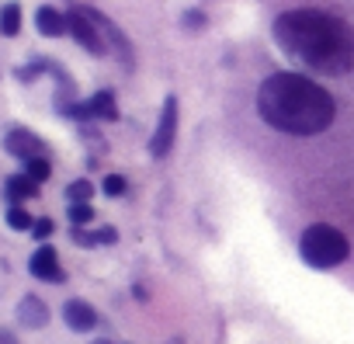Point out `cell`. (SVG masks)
Instances as JSON below:
<instances>
[{
	"instance_id": "5",
	"label": "cell",
	"mask_w": 354,
	"mask_h": 344,
	"mask_svg": "<svg viewBox=\"0 0 354 344\" xmlns=\"http://www.w3.org/2000/svg\"><path fill=\"white\" fill-rule=\"evenodd\" d=\"M80 11H84V15H87L94 25H97V32L104 35V46H108V49H111V53L122 60V66H129V70H132V66H136V53H132L129 35H125V32H122V28H118V25L108 18V15H101V11H94V8H80Z\"/></svg>"
},
{
	"instance_id": "9",
	"label": "cell",
	"mask_w": 354,
	"mask_h": 344,
	"mask_svg": "<svg viewBox=\"0 0 354 344\" xmlns=\"http://www.w3.org/2000/svg\"><path fill=\"white\" fill-rule=\"evenodd\" d=\"M63 320H66L70 330L87 334V330L97 327V309H94L91 302H84V299H66V306H63Z\"/></svg>"
},
{
	"instance_id": "3",
	"label": "cell",
	"mask_w": 354,
	"mask_h": 344,
	"mask_svg": "<svg viewBox=\"0 0 354 344\" xmlns=\"http://www.w3.org/2000/svg\"><path fill=\"white\" fill-rule=\"evenodd\" d=\"M299 254H302V261H306L309 268L330 271V268H337V264L347 261L351 244H347V237H344L337 226H330V223H313V226H306L302 237H299Z\"/></svg>"
},
{
	"instance_id": "20",
	"label": "cell",
	"mask_w": 354,
	"mask_h": 344,
	"mask_svg": "<svg viewBox=\"0 0 354 344\" xmlns=\"http://www.w3.org/2000/svg\"><path fill=\"white\" fill-rule=\"evenodd\" d=\"M91 240H94V247H111V244H118V230H115V226L91 230Z\"/></svg>"
},
{
	"instance_id": "11",
	"label": "cell",
	"mask_w": 354,
	"mask_h": 344,
	"mask_svg": "<svg viewBox=\"0 0 354 344\" xmlns=\"http://www.w3.org/2000/svg\"><path fill=\"white\" fill-rule=\"evenodd\" d=\"M35 28H39V35H46V39H59V35L70 32V28H66V15L56 11V8H49V4H42V8L35 11Z\"/></svg>"
},
{
	"instance_id": "22",
	"label": "cell",
	"mask_w": 354,
	"mask_h": 344,
	"mask_svg": "<svg viewBox=\"0 0 354 344\" xmlns=\"http://www.w3.org/2000/svg\"><path fill=\"white\" fill-rule=\"evenodd\" d=\"M181 21H185V28H195V32H198V28H205V15H202V11H185V18H181Z\"/></svg>"
},
{
	"instance_id": "18",
	"label": "cell",
	"mask_w": 354,
	"mask_h": 344,
	"mask_svg": "<svg viewBox=\"0 0 354 344\" xmlns=\"http://www.w3.org/2000/svg\"><path fill=\"white\" fill-rule=\"evenodd\" d=\"M66 216H70L73 226H91V223H94V209H91V202H73V206L66 209Z\"/></svg>"
},
{
	"instance_id": "15",
	"label": "cell",
	"mask_w": 354,
	"mask_h": 344,
	"mask_svg": "<svg viewBox=\"0 0 354 344\" xmlns=\"http://www.w3.org/2000/svg\"><path fill=\"white\" fill-rule=\"evenodd\" d=\"M25 174H28L35 185L49 181V174H53V163H49V156H32V160H25Z\"/></svg>"
},
{
	"instance_id": "12",
	"label": "cell",
	"mask_w": 354,
	"mask_h": 344,
	"mask_svg": "<svg viewBox=\"0 0 354 344\" xmlns=\"http://www.w3.org/2000/svg\"><path fill=\"white\" fill-rule=\"evenodd\" d=\"M4 195H8L11 206H21V202H28V199L39 195V185H35L28 174H11V178L4 181Z\"/></svg>"
},
{
	"instance_id": "21",
	"label": "cell",
	"mask_w": 354,
	"mask_h": 344,
	"mask_svg": "<svg viewBox=\"0 0 354 344\" xmlns=\"http://www.w3.org/2000/svg\"><path fill=\"white\" fill-rule=\"evenodd\" d=\"M53 230H56V226H53V219H35V226H32V237H35L39 244H46V240L53 237Z\"/></svg>"
},
{
	"instance_id": "7",
	"label": "cell",
	"mask_w": 354,
	"mask_h": 344,
	"mask_svg": "<svg viewBox=\"0 0 354 344\" xmlns=\"http://www.w3.org/2000/svg\"><path fill=\"white\" fill-rule=\"evenodd\" d=\"M28 271H32L39 282H53V285L66 282V271H63L59 254H56V247H53V244H39V251L28 257Z\"/></svg>"
},
{
	"instance_id": "17",
	"label": "cell",
	"mask_w": 354,
	"mask_h": 344,
	"mask_svg": "<svg viewBox=\"0 0 354 344\" xmlns=\"http://www.w3.org/2000/svg\"><path fill=\"white\" fill-rule=\"evenodd\" d=\"M91 195H94V185H91L87 178H77V181L66 185V199H70V206H73V202H91Z\"/></svg>"
},
{
	"instance_id": "1",
	"label": "cell",
	"mask_w": 354,
	"mask_h": 344,
	"mask_svg": "<svg viewBox=\"0 0 354 344\" xmlns=\"http://www.w3.org/2000/svg\"><path fill=\"white\" fill-rule=\"evenodd\" d=\"M274 42L309 70L319 73H347L354 70V28L337 15L299 8L274 18Z\"/></svg>"
},
{
	"instance_id": "16",
	"label": "cell",
	"mask_w": 354,
	"mask_h": 344,
	"mask_svg": "<svg viewBox=\"0 0 354 344\" xmlns=\"http://www.w3.org/2000/svg\"><path fill=\"white\" fill-rule=\"evenodd\" d=\"M4 219H8L11 230H32L35 226V219H32V212L25 206H8V216Z\"/></svg>"
},
{
	"instance_id": "14",
	"label": "cell",
	"mask_w": 354,
	"mask_h": 344,
	"mask_svg": "<svg viewBox=\"0 0 354 344\" xmlns=\"http://www.w3.org/2000/svg\"><path fill=\"white\" fill-rule=\"evenodd\" d=\"M18 32H21V4L18 0H8V4L0 8V35L15 39Z\"/></svg>"
},
{
	"instance_id": "6",
	"label": "cell",
	"mask_w": 354,
	"mask_h": 344,
	"mask_svg": "<svg viewBox=\"0 0 354 344\" xmlns=\"http://www.w3.org/2000/svg\"><path fill=\"white\" fill-rule=\"evenodd\" d=\"M66 28H70V35L91 53V56H104L108 53V46H104V35L97 32V25L80 11V8H73L70 15H66Z\"/></svg>"
},
{
	"instance_id": "8",
	"label": "cell",
	"mask_w": 354,
	"mask_h": 344,
	"mask_svg": "<svg viewBox=\"0 0 354 344\" xmlns=\"http://www.w3.org/2000/svg\"><path fill=\"white\" fill-rule=\"evenodd\" d=\"M4 150L11 153V156H18V160H32V156H46V143L35 136V132H28V129H21V125H15V129H8V136H4Z\"/></svg>"
},
{
	"instance_id": "4",
	"label": "cell",
	"mask_w": 354,
	"mask_h": 344,
	"mask_svg": "<svg viewBox=\"0 0 354 344\" xmlns=\"http://www.w3.org/2000/svg\"><path fill=\"white\" fill-rule=\"evenodd\" d=\"M177 98L167 94L163 98V108H160V118H156V129H153V139H149V156L153 160H163L177 139Z\"/></svg>"
},
{
	"instance_id": "10",
	"label": "cell",
	"mask_w": 354,
	"mask_h": 344,
	"mask_svg": "<svg viewBox=\"0 0 354 344\" xmlns=\"http://www.w3.org/2000/svg\"><path fill=\"white\" fill-rule=\"evenodd\" d=\"M18 323L28 327V330H42L49 323V306L39 299V296H25L18 302Z\"/></svg>"
},
{
	"instance_id": "23",
	"label": "cell",
	"mask_w": 354,
	"mask_h": 344,
	"mask_svg": "<svg viewBox=\"0 0 354 344\" xmlns=\"http://www.w3.org/2000/svg\"><path fill=\"white\" fill-rule=\"evenodd\" d=\"M0 344H18V337H15L11 330H4V327H0Z\"/></svg>"
},
{
	"instance_id": "2",
	"label": "cell",
	"mask_w": 354,
	"mask_h": 344,
	"mask_svg": "<svg viewBox=\"0 0 354 344\" xmlns=\"http://www.w3.org/2000/svg\"><path fill=\"white\" fill-rule=\"evenodd\" d=\"M257 115L285 136H319L333 125L337 101L323 84L281 70L264 77V84L257 87Z\"/></svg>"
},
{
	"instance_id": "19",
	"label": "cell",
	"mask_w": 354,
	"mask_h": 344,
	"mask_svg": "<svg viewBox=\"0 0 354 344\" xmlns=\"http://www.w3.org/2000/svg\"><path fill=\"white\" fill-rule=\"evenodd\" d=\"M125 188H129V181H125L122 174H104V181H101V192H104L108 199H122Z\"/></svg>"
},
{
	"instance_id": "24",
	"label": "cell",
	"mask_w": 354,
	"mask_h": 344,
	"mask_svg": "<svg viewBox=\"0 0 354 344\" xmlns=\"http://www.w3.org/2000/svg\"><path fill=\"white\" fill-rule=\"evenodd\" d=\"M91 344H111V341H108V337H97V341H91Z\"/></svg>"
},
{
	"instance_id": "13",
	"label": "cell",
	"mask_w": 354,
	"mask_h": 344,
	"mask_svg": "<svg viewBox=\"0 0 354 344\" xmlns=\"http://www.w3.org/2000/svg\"><path fill=\"white\" fill-rule=\"evenodd\" d=\"M87 108H91V118H101V122H118V101H115V91H97L91 101H87Z\"/></svg>"
}]
</instances>
